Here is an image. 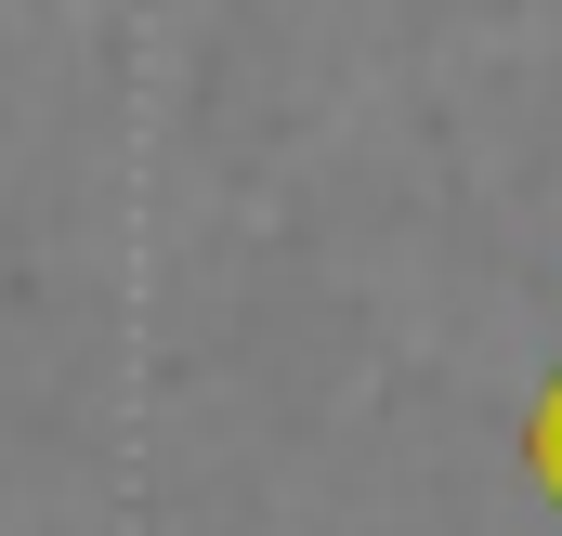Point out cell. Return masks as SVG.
<instances>
[{
	"mask_svg": "<svg viewBox=\"0 0 562 536\" xmlns=\"http://www.w3.org/2000/svg\"><path fill=\"white\" fill-rule=\"evenodd\" d=\"M537 471H550V498H562V380H550V405H537Z\"/></svg>",
	"mask_w": 562,
	"mask_h": 536,
	"instance_id": "cell-1",
	"label": "cell"
}]
</instances>
